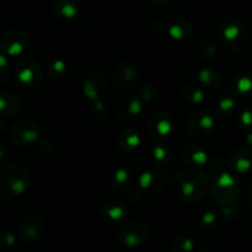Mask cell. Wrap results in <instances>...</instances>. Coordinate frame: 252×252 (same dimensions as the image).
Returning <instances> with one entry per match:
<instances>
[{
	"label": "cell",
	"mask_w": 252,
	"mask_h": 252,
	"mask_svg": "<svg viewBox=\"0 0 252 252\" xmlns=\"http://www.w3.org/2000/svg\"><path fill=\"white\" fill-rule=\"evenodd\" d=\"M209 189L208 175L201 169L187 167L177 171L170 182L175 198L185 203H196L206 196Z\"/></svg>",
	"instance_id": "cell-1"
},
{
	"label": "cell",
	"mask_w": 252,
	"mask_h": 252,
	"mask_svg": "<svg viewBox=\"0 0 252 252\" xmlns=\"http://www.w3.org/2000/svg\"><path fill=\"white\" fill-rule=\"evenodd\" d=\"M219 37L224 47L235 54L245 53L250 44V36L245 24L236 17L225 19L220 22Z\"/></svg>",
	"instance_id": "cell-2"
},
{
	"label": "cell",
	"mask_w": 252,
	"mask_h": 252,
	"mask_svg": "<svg viewBox=\"0 0 252 252\" xmlns=\"http://www.w3.org/2000/svg\"><path fill=\"white\" fill-rule=\"evenodd\" d=\"M30 175L20 165H9L0 170V198H17L27 191Z\"/></svg>",
	"instance_id": "cell-3"
},
{
	"label": "cell",
	"mask_w": 252,
	"mask_h": 252,
	"mask_svg": "<svg viewBox=\"0 0 252 252\" xmlns=\"http://www.w3.org/2000/svg\"><path fill=\"white\" fill-rule=\"evenodd\" d=\"M12 70L17 83L25 89H36L43 80L39 64L31 57H17L12 64Z\"/></svg>",
	"instance_id": "cell-4"
},
{
	"label": "cell",
	"mask_w": 252,
	"mask_h": 252,
	"mask_svg": "<svg viewBox=\"0 0 252 252\" xmlns=\"http://www.w3.org/2000/svg\"><path fill=\"white\" fill-rule=\"evenodd\" d=\"M211 189L213 198L223 207L231 206L240 193V187L236 179L225 171L216 175Z\"/></svg>",
	"instance_id": "cell-5"
},
{
	"label": "cell",
	"mask_w": 252,
	"mask_h": 252,
	"mask_svg": "<svg viewBox=\"0 0 252 252\" xmlns=\"http://www.w3.org/2000/svg\"><path fill=\"white\" fill-rule=\"evenodd\" d=\"M149 228L140 220H132L126 223L117 230V240L123 246L129 249L140 248L149 239Z\"/></svg>",
	"instance_id": "cell-6"
},
{
	"label": "cell",
	"mask_w": 252,
	"mask_h": 252,
	"mask_svg": "<svg viewBox=\"0 0 252 252\" xmlns=\"http://www.w3.org/2000/svg\"><path fill=\"white\" fill-rule=\"evenodd\" d=\"M30 46V34L22 29H9L0 37V48L6 56L21 57Z\"/></svg>",
	"instance_id": "cell-7"
},
{
	"label": "cell",
	"mask_w": 252,
	"mask_h": 252,
	"mask_svg": "<svg viewBox=\"0 0 252 252\" xmlns=\"http://www.w3.org/2000/svg\"><path fill=\"white\" fill-rule=\"evenodd\" d=\"M214 126V117L203 108L194 111L187 121V130L189 135L197 139H207L213 132Z\"/></svg>",
	"instance_id": "cell-8"
},
{
	"label": "cell",
	"mask_w": 252,
	"mask_h": 252,
	"mask_svg": "<svg viewBox=\"0 0 252 252\" xmlns=\"http://www.w3.org/2000/svg\"><path fill=\"white\" fill-rule=\"evenodd\" d=\"M138 79H139V73L133 62L121 61L118 62L117 65L113 70V83L121 90H132L137 86Z\"/></svg>",
	"instance_id": "cell-9"
},
{
	"label": "cell",
	"mask_w": 252,
	"mask_h": 252,
	"mask_svg": "<svg viewBox=\"0 0 252 252\" xmlns=\"http://www.w3.org/2000/svg\"><path fill=\"white\" fill-rule=\"evenodd\" d=\"M39 137L38 127L29 120H22L10 128V139L14 144L27 147L36 142Z\"/></svg>",
	"instance_id": "cell-10"
},
{
	"label": "cell",
	"mask_w": 252,
	"mask_h": 252,
	"mask_svg": "<svg viewBox=\"0 0 252 252\" xmlns=\"http://www.w3.org/2000/svg\"><path fill=\"white\" fill-rule=\"evenodd\" d=\"M166 182V171L161 167H149L139 177V187L147 194H157Z\"/></svg>",
	"instance_id": "cell-11"
},
{
	"label": "cell",
	"mask_w": 252,
	"mask_h": 252,
	"mask_svg": "<svg viewBox=\"0 0 252 252\" xmlns=\"http://www.w3.org/2000/svg\"><path fill=\"white\" fill-rule=\"evenodd\" d=\"M175 122L171 116L165 111H157L149 118L150 134L157 139H166L172 134Z\"/></svg>",
	"instance_id": "cell-12"
},
{
	"label": "cell",
	"mask_w": 252,
	"mask_h": 252,
	"mask_svg": "<svg viewBox=\"0 0 252 252\" xmlns=\"http://www.w3.org/2000/svg\"><path fill=\"white\" fill-rule=\"evenodd\" d=\"M44 231V221L41 216L26 214L20 219L19 233L25 241H37Z\"/></svg>",
	"instance_id": "cell-13"
},
{
	"label": "cell",
	"mask_w": 252,
	"mask_h": 252,
	"mask_svg": "<svg viewBox=\"0 0 252 252\" xmlns=\"http://www.w3.org/2000/svg\"><path fill=\"white\" fill-rule=\"evenodd\" d=\"M107 76L101 71H93L84 81V94L91 101H100L107 93Z\"/></svg>",
	"instance_id": "cell-14"
},
{
	"label": "cell",
	"mask_w": 252,
	"mask_h": 252,
	"mask_svg": "<svg viewBox=\"0 0 252 252\" xmlns=\"http://www.w3.org/2000/svg\"><path fill=\"white\" fill-rule=\"evenodd\" d=\"M142 106L143 101L138 96L122 98L116 106V115L121 122H130L138 117L142 111Z\"/></svg>",
	"instance_id": "cell-15"
},
{
	"label": "cell",
	"mask_w": 252,
	"mask_h": 252,
	"mask_svg": "<svg viewBox=\"0 0 252 252\" xmlns=\"http://www.w3.org/2000/svg\"><path fill=\"white\" fill-rule=\"evenodd\" d=\"M181 157L185 161H187L196 169H201V166H203L208 161V154L206 153V150L193 143L186 144L181 148Z\"/></svg>",
	"instance_id": "cell-16"
},
{
	"label": "cell",
	"mask_w": 252,
	"mask_h": 252,
	"mask_svg": "<svg viewBox=\"0 0 252 252\" xmlns=\"http://www.w3.org/2000/svg\"><path fill=\"white\" fill-rule=\"evenodd\" d=\"M231 169L239 174L249 171L252 166V152L249 148H236L230 155L229 159Z\"/></svg>",
	"instance_id": "cell-17"
},
{
	"label": "cell",
	"mask_w": 252,
	"mask_h": 252,
	"mask_svg": "<svg viewBox=\"0 0 252 252\" xmlns=\"http://www.w3.org/2000/svg\"><path fill=\"white\" fill-rule=\"evenodd\" d=\"M118 149L123 153H132L140 145V135L134 128H125L116 138Z\"/></svg>",
	"instance_id": "cell-18"
},
{
	"label": "cell",
	"mask_w": 252,
	"mask_h": 252,
	"mask_svg": "<svg viewBox=\"0 0 252 252\" xmlns=\"http://www.w3.org/2000/svg\"><path fill=\"white\" fill-rule=\"evenodd\" d=\"M233 97H250L252 96V74L240 73L231 80Z\"/></svg>",
	"instance_id": "cell-19"
},
{
	"label": "cell",
	"mask_w": 252,
	"mask_h": 252,
	"mask_svg": "<svg viewBox=\"0 0 252 252\" xmlns=\"http://www.w3.org/2000/svg\"><path fill=\"white\" fill-rule=\"evenodd\" d=\"M127 204L123 203L120 199H108L102 207V216L110 221H120L127 216Z\"/></svg>",
	"instance_id": "cell-20"
},
{
	"label": "cell",
	"mask_w": 252,
	"mask_h": 252,
	"mask_svg": "<svg viewBox=\"0 0 252 252\" xmlns=\"http://www.w3.org/2000/svg\"><path fill=\"white\" fill-rule=\"evenodd\" d=\"M20 102L19 97L10 91H0V116L10 117L19 112Z\"/></svg>",
	"instance_id": "cell-21"
},
{
	"label": "cell",
	"mask_w": 252,
	"mask_h": 252,
	"mask_svg": "<svg viewBox=\"0 0 252 252\" xmlns=\"http://www.w3.org/2000/svg\"><path fill=\"white\" fill-rule=\"evenodd\" d=\"M193 25L186 19H177L170 26L169 32L172 38L177 41H187L193 34Z\"/></svg>",
	"instance_id": "cell-22"
},
{
	"label": "cell",
	"mask_w": 252,
	"mask_h": 252,
	"mask_svg": "<svg viewBox=\"0 0 252 252\" xmlns=\"http://www.w3.org/2000/svg\"><path fill=\"white\" fill-rule=\"evenodd\" d=\"M199 83L208 90H216L223 83V74L217 68H204L199 71Z\"/></svg>",
	"instance_id": "cell-23"
},
{
	"label": "cell",
	"mask_w": 252,
	"mask_h": 252,
	"mask_svg": "<svg viewBox=\"0 0 252 252\" xmlns=\"http://www.w3.org/2000/svg\"><path fill=\"white\" fill-rule=\"evenodd\" d=\"M132 172L127 166H122L116 170L113 176V186L117 191H126L132 185Z\"/></svg>",
	"instance_id": "cell-24"
},
{
	"label": "cell",
	"mask_w": 252,
	"mask_h": 252,
	"mask_svg": "<svg viewBox=\"0 0 252 252\" xmlns=\"http://www.w3.org/2000/svg\"><path fill=\"white\" fill-rule=\"evenodd\" d=\"M54 11L62 19L71 20L78 15V5L73 1L61 0L54 2Z\"/></svg>",
	"instance_id": "cell-25"
},
{
	"label": "cell",
	"mask_w": 252,
	"mask_h": 252,
	"mask_svg": "<svg viewBox=\"0 0 252 252\" xmlns=\"http://www.w3.org/2000/svg\"><path fill=\"white\" fill-rule=\"evenodd\" d=\"M180 96H181L186 102L192 103V105H199V103L203 102L204 100L203 90L192 85L182 86L181 90H180Z\"/></svg>",
	"instance_id": "cell-26"
},
{
	"label": "cell",
	"mask_w": 252,
	"mask_h": 252,
	"mask_svg": "<svg viewBox=\"0 0 252 252\" xmlns=\"http://www.w3.org/2000/svg\"><path fill=\"white\" fill-rule=\"evenodd\" d=\"M171 252H193L194 243L189 236L176 235L170 243Z\"/></svg>",
	"instance_id": "cell-27"
},
{
	"label": "cell",
	"mask_w": 252,
	"mask_h": 252,
	"mask_svg": "<svg viewBox=\"0 0 252 252\" xmlns=\"http://www.w3.org/2000/svg\"><path fill=\"white\" fill-rule=\"evenodd\" d=\"M218 53V47L213 38H206L198 47V54L203 61H211Z\"/></svg>",
	"instance_id": "cell-28"
},
{
	"label": "cell",
	"mask_w": 252,
	"mask_h": 252,
	"mask_svg": "<svg viewBox=\"0 0 252 252\" xmlns=\"http://www.w3.org/2000/svg\"><path fill=\"white\" fill-rule=\"evenodd\" d=\"M66 71V63L61 58H54L47 65V76L52 80L59 79Z\"/></svg>",
	"instance_id": "cell-29"
},
{
	"label": "cell",
	"mask_w": 252,
	"mask_h": 252,
	"mask_svg": "<svg viewBox=\"0 0 252 252\" xmlns=\"http://www.w3.org/2000/svg\"><path fill=\"white\" fill-rule=\"evenodd\" d=\"M153 155H154V159H157L158 161L161 162V164H170L174 159V153H172V149L169 147V145H162L159 144L157 147H154L153 149Z\"/></svg>",
	"instance_id": "cell-30"
},
{
	"label": "cell",
	"mask_w": 252,
	"mask_h": 252,
	"mask_svg": "<svg viewBox=\"0 0 252 252\" xmlns=\"http://www.w3.org/2000/svg\"><path fill=\"white\" fill-rule=\"evenodd\" d=\"M235 108V100H234L233 96H221L220 98L217 102V113H218L220 117H226L228 115H230L233 112V110Z\"/></svg>",
	"instance_id": "cell-31"
},
{
	"label": "cell",
	"mask_w": 252,
	"mask_h": 252,
	"mask_svg": "<svg viewBox=\"0 0 252 252\" xmlns=\"http://www.w3.org/2000/svg\"><path fill=\"white\" fill-rule=\"evenodd\" d=\"M238 126L241 129H245L251 132L252 130V110L249 108H244L239 112L238 118H236Z\"/></svg>",
	"instance_id": "cell-32"
},
{
	"label": "cell",
	"mask_w": 252,
	"mask_h": 252,
	"mask_svg": "<svg viewBox=\"0 0 252 252\" xmlns=\"http://www.w3.org/2000/svg\"><path fill=\"white\" fill-rule=\"evenodd\" d=\"M9 62H7V56L0 48V85L5 84L9 79Z\"/></svg>",
	"instance_id": "cell-33"
},
{
	"label": "cell",
	"mask_w": 252,
	"mask_h": 252,
	"mask_svg": "<svg viewBox=\"0 0 252 252\" xmlns=\"http://www.w3.org/2000/svg\"><path fill=\"white\" fill-rule=\"evenodd\" d=\"M16 243V238H15L14 234L9 233V231H2L0 233V246H4V248H11Z\"/></svg>",
	"instance_id": "cell-34"
},
{
	"label": "cell",
	"mask_w": 252,
	"mask_h": 252,
	"mask_svg": "<svg viewBox=\"0 0 252 252\" xmlns=\"http://www.w3.org/2000/svg\"><path fill=\"white\" fill-rule=\"evenodd\" d=\"M155 95H157V90H155V88L144 85L142 88V90H140V93L138 94V97H139L142 101H149V100H153Z\"/></svg>",
	"instance_id": "cell-35"
},
{
	"label": "cell",
	"mask_w": 252,
	"mask_h": 252,
	"mask_svg": "<svg viewBox=\"0 0 252 252\" xmlns=\"http://www.w3.org/2000/svg\"><path fill=\"white\" fill-rule=\"evenodd\" d=\"M94 112H96L95 117L97 120L100 118H107L108 117V110H107V106L102 102V101H97L95 102V106H94Z\"/></svg>",
	"instance_id": "cell-36"
},
{
	"label": "cell",
	"mask_w": 252,
	"mask_h": 252,
	"mask_svg": "<svg viewBox=\"0 0 252 252\" xmlns=\"http://www.w3.org/2000/svg\"><path fill=\"white\" fill-rule=\"evenodd\" d=\"M217 223V216L213 212H207L202 216V225L203 228H213Z\"/></svg>",
	"instance_id": "cell-37"
},
{
	"label": "cell",
	"mask_w": 252,
	"mask_h": 252,
	"mask_svg": "<svg viewBox=\"0 0 252 252\" xmlns=\"http://www.w3.org/2000/svg\"><path fill=\"white\" fill-rule=\"evenodd\" d=\"M7 159V150L5 149L4 145L0 144V162H5Z\"/></svg>",
	"instance_id": "cell-38"
},
{
	"label": "cell",
	"mask_w": 252,
	"mask_h": 252,
	"mask_svg": "<svg viewBox=\"0 0 252 252\" xmlns=\"http://www.w3.org/2000/svg\"><path fill=\"white\" fill-rule=\"evenodd\" d=\"M248 201H249V203H250V206L252 208V185L250 187H249V189H248Z\"/></svg>",
	"instance_id": "cell-39"
},
{
	"label": "cell",
	"mask_w": 252,
	"mask_h": 252,
	"mask_svg": "<svg viewBox=\"0 0 252 252\" xmlns=\"http://www.w3.org/2000/svg\"><path fill=\"white\" fill-rule=\"evenodd\" d=\"M246 140H248L249 144H250L252 147V130H251V132L248 133V135H246Z\"/></svg>",
	"instance_id": "cell-40"
},
{
	"label": "cell",
	"mask_w": 252,
	"mask_h": 252,
	"mask_svg": "<svg viewBox=\"0 0 252 252\" xmlns=\"http://www.w3.org/2000/svg\"><path fill=\"white\" fill-rule=\"evenodd\" d=\"M199 252H216V251L211 250V249H206V250H202V251H199Z\"/></svg>",
	"instance_id": "cell-41"
},
{
	"label": "cell",
	"mask_w": 252,
	"mask_h": 252,
	"mask_svg": "<svg viewBox=\"0 0 252 252\" xmlns=\"http://www.w3.org/2000/svg\"><path fill=\"white\" fill-rule=\"evenodd\" d=\"M1 130H4V123L0 122V132H1Z\"/></svg>",
	"instance_id": "cell-42"
},
{
	"label": "cell",
	"mask_w": 252,
	"mask_h": 252,
	"mask_svg": "<svg viewBox=\"0 0 252 252\" xmlns=\"http://www.w3.org/2000/svg\"><path fill=\"white\" fill-rule=\"evenodd\" d=\"M251 230H252V228H251Z\"/></svg>",
	"instance_id": "cell-43"
}]
</instances>
